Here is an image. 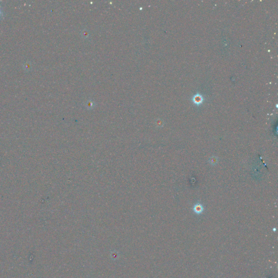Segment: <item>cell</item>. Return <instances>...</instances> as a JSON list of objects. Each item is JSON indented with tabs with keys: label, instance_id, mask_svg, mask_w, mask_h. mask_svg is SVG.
Listing matches in <instances>:
<instances>
[{
	"label": "cell",
	"instance_id": "obj_2",
	"mask_svg": "<svg viewBox=\"0 0 278 278\" xmlns=\"http://www.w3.org/2000/svg\"><path fill=\"white\" fill-rule=\"evenodd\" d=\"M3 14L2 11V9L0 8V18L3 17Z\"/></svg>",
	"mask_w": 278,
	"mask_h": 278
},
{
	"label": "cell",
	"instance_id": "obj_1",
	"mask_svg": "<svg viewBox=\"0 0 278 278\" xmlns=\"http://www.w3.org/2000/svg\"><path fill=\"white\" fill-rule=\"evenodd\" d=\"M194 212L197 214H201L204 211L203 206L201 203H197L193 207Z\"/></svg>",
	"mask_w": 278,
	"mask_h": 278
}]
</instances>
